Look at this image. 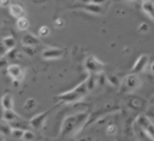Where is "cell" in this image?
<instances>
[{
  "mask_svg": "<svg viewBox=\"0 0 154 141\" xmlns=\"http://www.w3.org/2000/svg\"><path fill=\"white\" fill-rule=\"evenodd\" d=\"M89 114L87 112H78L71 116H67L64 118L61 129H60V135H75V133L79 131L82 127L87 123Z\"/></svg>",
  "mask_w": 154,
  "mask_h": 141,
  "instance_id": "6da1fadb",
  "label": "cell"
},
{
  "mask_svg": "<svg viewBox=\"0 0 154 141\" xmlns=\"http://www.w3.org/2000/svg\"><path fill=\"white\" fill-rule=\"evenodd\" d=\"M142 84V80L138 76V74H129L128 76H125V78L123 80L120 87L124 92L126 93H131L134 90H136L137 88H140Z\"/></svg>",
  "mask_w": 154,
  "mask_h": 141,
  "instance_id": "7a4b0ae2",
  "label": "cell"
},
{
  "mask_svg": "<svg viewBox=\"0 0 154 141\" xmlns=\"http://www.w3.org/2000/svg\"><path fill=\"white\" fill-rule=\"evenodd\" d=\"M83 65H84V69L89 74H95V75L100 74L102 71V69H103V64L94 55L87 57L84 59V61H83Z\"/></svg>",
  "mask_w": 154,
  "mask_h": 141,
  "instance_id": "3957f363",
  "label": "cell"
},
{
  "mask_svg": "<svg viewBox=\"0 0 154 141\" xmlns=\"http://www.w3.org/2000/svg\"><path fill=\"white\" fill-rule=\"evenodd\" d=\"M64 49L59 47H46L42 51V58L51 60V59H59L64 55Z\"/></svg>",
  "mask_w": 154,
  "mask_h": 141,
  "instance_id": "277c9868",
  "label": "cell"
},
{
  "mask_svg": "<svg viewBox=\"0 0 154 141\" xmlns=\"http://www.w3.org/2000/svg\"><path fill=\"white\" fill-rule=\"evenodd\" d=\"M147 101L140 96H136V95H129L128 99H126V105L134 110V111H140L142 110L143 107H146L147 105Z\"/></svg>",
  "mask_w": 154,
  "mask_h": 141,
  "instance_id": "5b68a950",
  "label": "cell"
},
{
  "mask_svg": "<svg viewBox=\"0 0 154 141\" xmlns=\"http://www.w3.org/2000/svg\"><path fill=\"white\" fill-rule=\"evenodd\" d=\"M6 72L10 77L13 78V81H20L24 77V70L18 64H10L6 67Z\"/></svg>",
  "mask_w": 154,
  "mask_h": 141,
  "instance_id": "8992f818",
  "label": "cell"
},
{
  "mask_svg": "<svg viewBox=\"0 0 154 141\" xmlns=\"http://www.w3.org/2000/svg\"><path fill=\"white\" fill-rule=\"evenodd\" d=\"M148 64H149V55H147V54H141V55L136 59V61L134 63V66H132V69H131V72H132V74H140V72H142V71L148 66Z\"/></svg>",
  "mask_w": 154,
  "mask_h": 141,
  "instance_id": "52a82bcc",
  "label": "cell"
},
{
  "mask_svg": "<svg viewBox=\"0 0 154 141\" xmlns=\"http://www.w3.org/2000/svg\"><path fill=\"white\" fill-rule=\"evenodd\" d=\"M57 99L60 101V102H65V104H71V102H75V101H78L79 99H82L78 93L75 90V89H71V90H67L65 93H61L59 95H57Z\"/></svg>",
  "mask_w": 154,
  "mask_h": 141,
  "instance_id": "ba28073f",
  "label": "cell"
},
{
  "mask_svg": "<svg viewBox=\"0 0 154 141\" xmlns=\"http://www.w3.org/2000/svg\"><path fill=\"white\" fill-rule=\"evenodd\" d=\"M48 113H49V111H46V112H42V113H38V114L34 116V117L29 121V125H30L31 128H34V129H40V128L45 124L46 118L48 117Z\"/></svg>",
  "mask_w": 154,
  "mask_h": 141,
  "instance_id": "9c48e42d",
  "label": "cell"
},
{
  "mask_svg": "<svg viewBox=\"0 0 154 141\" xmlns=\"http://www.w3.org/2000/svg\"><path fill=\"white\" fill-rule=\"evenodd\" d=\"M22 43L23 46H38L40 45V39L37 36H35L34 34L30 33H25L22 37Z\"/></svg>",
  "mask_w": 154,
  "mask_h": 141,
  "instance_id": "30bf717a",
  "label": "cell"
},
{
  "mask_svg": "<svg viewBox=\"0 0 154 141\" xmlns=\"http://www.w3.org/2000/svg\"><path fill=\"white\" fill-rule=\"evenodd\" d=\"M8 8H10V13L12 17L14 18L25 17V10L20 4H11Z\"/></svg>",
  "mask_w": 154,
  "mask_h": 141,
  "instance_id": "8fae6325",
  "label": "cell"
},
{
  "mask_svg": "<svg viewBox=\"0 0 154 141\" xmlns=\"http://www.w3.org/2000/svg\"><path fill=\"white\" fill-rule=\"evenodd\" d=\"M142 11L154 20V0H143L141 2Z\"/></svg>",
  "mask_w": 154,
  "mask_h": 141,
  "instance_id": "7c38bea8",
  "label": "cell"
},
{
  "mask_svg": "<svg viewBox=\"0 0 154 141\" xmlns=\"http://www.w3.org/2000/svg\"><path fill=\"white\" fill-rule=\"evenodd\" d=\"M0 104H1V106H2V108H4V110H13L14 100H13L12 94H10V93L4 94V95L1 96Z\"/></svg>",
  "mask_w": 154,
  "mask_h": 141,
  "instance_id": "4fadbf2b",
  "label": "cell"
},
{
  "mask_svg": "<svg viewBox=\"0 0 154 141\" xmlns=\"http://www.w3.org/2000/svg\"><path fill=\"white\" fill-rule=\"evenodd\" d=\"M2 119L7 123H14L16 121H19L20 117L13 111V110H4V114H2Z\"/></svg>",
  "mask_w": 154,
  "mask_h": 141,
  "instance_id": "5bb4252c",
  "label": "cell"
},
{
  "mask_svg": "<svg viewBox=\"0 0 154 141\" xmlns=\"http://www.w3.org/2000/svg\"><path fill=\"white\" fill-rule=\"evenodd\" d=\"M83 10L87 11V12H89V13H93V14H101L102 13L101 5H97V4H94V2L85 4L84 7H83Z\"/></svg>",
  "mask_w": 154,
  "mask_h": 141,
  "instance_id": "9a60e30c",
  "label": "cell"
},
{
  "mask_svg": "<svg viewBox=\"0 0 154 141\" xmlns=\"http://www.w3.org/2000/svg\"><path fill=\"white\" fill-rule=\"evenodd\" d=\"M84 81H85V84H87L88 90L90 92V90H93V89L96 87V84H97V75L90 74V75L87 77V80H84Z\"/></svg>",
  "mask_w": 154,
  "mask_h": 141,
  "instance_id": "2e32d148",
  "label": "cell"
},
{
  "mask_svg": "<svg viewBox=\"0 0 154 141\" xmlns=\"http://www.w3.org/2000/svg\"><path fill=\"white\" fill-rule=\"evenodd\" d=\"M29 25H30V23H29L28 18H25V17L17 18V20H16V27H17V29L20 30V31H25V30H28Z\"/></svg>",
  "mask_w": 154,
  "mask_h": 141,
  "instance_id": "e0dca14e",
  "label": "cell"
},
{
  "mask_svg": "<svg viewBox=\"0 0 154 141\" xmlns=\"http://www.w3.org/2000/svg\"><path fill=\"white\" fill-rule=\"evenodd\" d=\"M11 133H12V127H11L10 123H7V122H5V121H4V123H0V134H1V135H4V136H10Z\"/></svg>",
  "mask_w": 154,
  "mask_h": 141,
  "instance_id": "ac0fdd59",
  "label": "cell"
},
{
  "mask_svg": "<svg viewBox=\"0 0 154 141\" xmlns=\"http://www.w3.org/2000/svg\"><path fill=\"white\" fill-rule=\"evenodd\" d=\"M77 93H78V95L81 96V98H83V96H85L87 95V93L89 92L88 90V88H87V84H85V81H83L82 83H79L78 86H76L75 88H73Z\"/></svg>",
  "mask_w": 154,
  "mask_h": 141,
  "instance_id": "d6986e66",
  "label": "cell"
},
{
  "mask_svg": "<svg viewBox=\"0 0 154 141\" xmlns=\"http://www.w3.org/2000/svg\"><path fill=\"white\" fill-rule=\"evenodd\" d=\"M2 42L5 45V47L8 49H12V48H16V39L12 37V36H5L2 39Z\"/></svg>",
  "mask_w": 154,
  "mask_h": 141,
  "instance_id": "ffe728a7",
  "label": "cell"
},
{
  "mask_svg": "<svg viewBox=\"0 0 154 141\" xmlns=\"http://www.w3.org/2000/svg\"><path fill=\"white\" fill-rule=\"evenodd\" d=\"M36 100L34 99V98H28L25 101H24V105H23V107H24V110L25 111H32L35 107H36Z\"/></svg>",
  "mask_w": 154,
  "mask_h": 141,
  "instance_id": "44dd1931",
  "label": "cell"
},
{
  "mask_svg": "<svg viewBox=\"0 0 154 141\" xmlns=\"http://www.w3.org/2000/svg\"><path fill=\"white\" fill-rule=\"evenodd\" d=\"M143 133L147 135V137L152 141H154V123L150 122L144 129H143Z\"/></svg>",
  "mask_w": 154,
  "mask_h": 141,
  "instance_id": "7402d4cb",
  "label": "cell"
},
{
  "mask_svg": "<svg viewBox=\"0 0 154 141\" xmlns=\"http://www.w3.org/2000/svg\"><path fill=\"white\" fill-rule=\"evenodd\" d=\"M20 140H23V141H34L35 140V133L29 130V129H25L23 131V136H22Z\"/></svg>",
  "mask_w": 154,
  "mask_h": 141,
  "instance_id": "603a6c76",
  "label": "cell"
},
{
  "mask_svg": "<svg viewBox=\"0 0 154 141\" xmlns=\"http://www.w3.org/2000/svg\"><path fill=\"white\" fill-rule=\"evenodd\" d=\"M23 53L28 57H32L36 54V47L35 46H23Z\"/></svg>",
  "mask_w": 154,
  "mask_h": 141,
  "instance_id": "cb8c5ba5",
  "label": "cell"
},
{
  "mask_svg": "<svg viewBox=\"0 0 154 141\" xmlns=\"http://www.w3.org/2000/svg\"><path fill=\"white\" fill-rule=\"evenodd\" d=\"M37 34H38V37H47L51 34V29L47 25H42V27H40Z\"/></svg>",
  "mask_w": 154,
  "mask_h": 141,
  "instance_id": "d4e9b609",
  "label": "cell"
},
{
  "mask_svg": "<svg viewBox=\"0 0 154 141\" xmlns=\"http://www.w3.org/2000/svg\"><path fill=\"white\" fill-rule=\"evenodd\" d=\"M106 80L111 83V86H114V87L120 86V81L116 75H108V76H106Z\"/></svg>",
  "mask_w": 154,
  "mask_h": 141,
  "instance_id": "484cf974",
  "label": "cell"
},
{
  "mask_svg": "<svg viewBox=\"0 0 154 141\" xmlns=\"http://www.w3.org/2000/svg\"><path fill=\"white\" fill-rule=\"evenodd\" d=\"M23 129H19V128H13L12 127V133H11V136L17 139V140H20L22 136H23Z\"/></svg>",
  "mask_w": 154,
  "mask_h": 141,
  "instance_id": "4316f807",
  "label": "cell"
},
{
  "mask_svg": "<svg viewBox=\"0 0 154 141\" xmlns=\"http://www.w3.org/2000/svg\"><path fill=\"white\" fill-rule=\"evenodd\" d=\"M146 116L150 121H154V105H148V107L146 110Z\"/></svg>",
  "mask_w": 154,
  "mask_h": 141,
  "instance_id": "83f0119b",
  "label": "cell"
},
{
  "mask_svg": "<svg viewBox=\"0 0 154 141\" xmlns=\"http://www.w3.org/2000/svg\"><path fill=\"white\" fill-rule=\"evenodd\" d=\"M117 130H118V128L116 124H108V127L106 128V133L108 135H114L117 133Z\"/></svg>",
  "mask_w": 154,
  "mask_h": 141,
  "instance_id": "f1b7e54d",
  "label": "cell"
},
{
  "mask_svg": "<svg viewBox=\"0 0 154 141\" xmlns=\"http://www.w3.org/2000/svg\"><path fill=\"white\" fill-rule=\"evenodd\" d=\"M149 30V28H148V24L147 23H141L140 25H138V31H141V33H147Z\"/></svg>",
  "mask_w": 154,
  "mask_h": 141,
  "instance_id": "f546056e",
  "label": "cell"
},
{
  "mask_svg": "<svg viewBox=\"0 0 154 141\" xmlns=\"http://www.w3.org/2000/svg\"><path fill=\"white\" fill-rule=\"evenodd\" d=\"M7 65H8V60H7V58H6L5 55L0 57V69H1V67H5V66H7Z\"/></svg>",
  "mask_w": 154,
  "mask_h": 141,
  "instance_id": "4dcf8cb0",
  "label": "cell"
},
{
  "mask_svg": "<svg viewBox=\"0 0 154 141\" xmlns=\"http://www.w3.org/2000/svg\"><path fill=\"white\" fill-rule=\"evenodd\" d=\"M6 53H7V48L5 47V45H4L2 40H0V55L2 57V55H5Z\"/></svg>",
  "mask_w": 154,
  "mask_h": 141,
  "instance_id": "1f68e13d",
  "label": "cell"
},
{
  "mask_svg": "<svg viewBox=\"0 0 154 141\" xmlns=\"http://www.w3.org/2000/svg\"><path fill=\"white\" fill-rule=\"evenodd\" d=\"M10 5H11V0H0V7L1 8L10 7Z\"/></svg>",
  "mask_w": 154,
  "mask_h": 141,
  "instance_id": "d6a6232c",
  "label": "cell"
},
{
  "mask_svg": "<svg viewBox=\"0 0 154 141\" xmlns=\"http://www.w3.org/2000/svg\"><path fill=\"white\" fill-rule=\"evenodd\" d=\"M54 25H55V28H61L64 25V20L63 19H57L54 22Z\"/></svg>",
  "mask_w": 154,
  "mask_h": 141,
  "instance_id": "836d02e7",
  "label": "cell"
},
{
  "mask_svg": "<svg viewBox=\"0 0 154 141\" xmlns=\"http://www.w3.org/2000/svg\"><path fill=\"white\" fill-rule=\"evenodd\" d=\"M91 2L97 4V5H102V4H105V2H106V0H93Z\"/></svg>",
  "mask_w": 154,
  "mask_h": 141,
  "instance_id": "e575fe53",
  "label": "cell"
},
{
  "mask_svg": "<svg viewBox=\"0 0 154 141\" xmlns=\"http://www.w3.org/2000/svg\"><path fill=\"white\" fill-rule=\"evenodd\" d=\"M147 102H148L149 105H154V94L148 99V101H147Z\"/></svg>",
  "mask_w": 154,
  "mask_h": 141,
  "instance_id": "d590c367",
  "label": "cell"
},
{
  "mask_svg": "<svg viewBox=\"0 0 154 141\" xmlns=\"http://www.w3.org/2000/svg\"><path fill=\"white\" fill-rule=\"evenodd\" d=\"M149 70H150V72L154 75V63H152V64L149 65Z\"/></svg>",
  "mask_w": 154,
  "mask_h": 141,
  "instance_id": "8d00e7d4",
  "label": "cell"
},
{
  "mask_svg": "<svg viewBox=\"0 0 154 141\" xmlns=\"http://www.w3.org/2000/svg\"><path fill=\"white\" fill-rule=\"evenodd\" d=\"M79 1H81L82 4H84V5H85V4H90L93 0H79Z\"/></svg>",
  "mask_w": 154,
  "mask_h": 141,
  "instance_id": "74e56055",
  "label": "cell"
},
{
  "mask_svg": "<svg viewBox=\"0 0 154 141\" xmlns=\"http://www.w3.org/2000/svg\"><path fill=\"white\" fill-rule=\"evenodd\" d=\"M140 141H149V139L147 137V135H144V139H140Z\"/></svg>",
  "mask_w": 154,
  "mask_h": 141,
  "instance_id": "f35d334b",
  "label": "cell"
},
{
  "mask_svg": "<svg viewBox=\"0 0 154 141\" xmlns=\"http://www.w3.org/2000/svg\"><path fill=\"white\" fill-rule=\"evenodd\" d=\"M128 1H136V0H128Z\"/></svg>",
  "mask_w": 154,
  "mask_h": 141,
  "instance_id": "ab89813d",
  "label": "cell"
},
{
  "mask_svg": "<svg viewBox=\"0 0 154 141\" xmlns=\"http://www.w3.org/2000/svg\"><path fill=\"white\" fill-rule=\"evenodd\" d=\"M152 122H153V123H154V121H152Z\"/></svg>",
  "mask_w": 154,
  "mask_h": 141,
  "instance_id": "60d3db41",
  "label": "cell"
},
{
  "mask_svg": "<svg viewBox=\"0 0 154 141\" xmlns=\"http://www.w3.org/2000/svg\"><path fill=\"white\" fill-rule=\"evenodd\" d=\"M4 141H6V140H4Z\"/></svg>",
  "mask_w": 154,
  "mask_h": 141,
  "instance_id": "b9f144b4",
  "label": "cell"
}]
</instances>
